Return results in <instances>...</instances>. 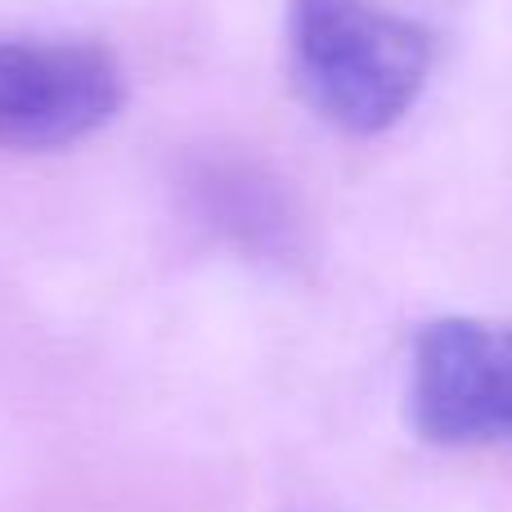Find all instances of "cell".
<instances>
[{
  "label": "cell",
  "instance_id": "3957f363",
  "mask_svg": "<svg viewBox=\"0 0 512 512\" xmlns=\"http://www.w3.org/2000/svg\"><path fill=\"white\" fill-rule=\"evenodd\" d=\"M126 99V81L104 45L0 41V144L59 149L86 140Z\"/></svg>",
  "mask_w": 512,
  "mask_h": 512
},
{
  "label": "cell",
  "instance_id": "6da1fadb",
  "mask_svg": "<svg viewBox=\"0 0 512 512\" xmlns=\"http://www.w3.org/2000/svg\"><path fill=\"white\" fill-rule=\"evenodd\" d=\"M432 59V32L373 0H288L297 95L337 131L396 126L423 95Z\"/></svg>",
  "mask_w": 512,
  "mask_h": 512
},
{
  "label": "cell",
  "instance_id": "7a4b0ae2",
  "mask_svg": "<svg viewBox=\"0 0 512 512\" xmlns=\"http://www.w3.org/2000/svg\"><path fill=\"white\" fill-rule=\"evenodd\" d=\"M409 423L432 445H512V324L432 319L414 337Z\"/></svg>",
  "mask_w": 512,
  "mask_h": 512
}]
</instances>
